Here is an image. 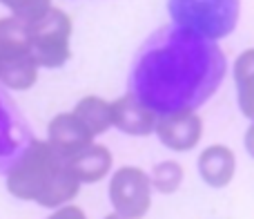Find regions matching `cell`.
I'll return each instance as SVG.
<instances>
[{"mask_svg": "<svg viewBox=\"0 0 254 219\" xmlns=\"http://www.w3.org/2000/svg\"><path fill=\"white\" fill-rule=\"evenodd\" d=\"M225 56L219 45L179 27L147 40L131 72V94L154 112L196 110L219 90Z\"/></svg>", "mask_w": 254, "mask_h": 219, "instance_id": "cell-1", "label": "cell"}, {"mask_svg": "<svg viewBox=\"0 0 254 219\" xmlns=\"http://www.w3.org/2000/svg\"><path fill=\"white\" fill-rule=\"evenodd\" d=\"M167 11L174 27L216 43L234 31L241 0H167Z\"/></svg>", "mask_w": 254, "mask_h": 219, "instance_id": "cell-2", "label": "cell"}, {"mask_svg": "<svg viewBox=\"0 0 254 219\" xmlns=\"http://www.w3.org/2000/svg\"><path fill=\"white\" fill-rule=\"evenodd\" d=\"M61 166L63 159L49 148L47 141H29L7 170L9 195L22 202H38Z\"/></svg>", "mask_w": 254, "mask_h": 219, "instance_id": "cell-3", "label": "cell"}, {"mask_svg": "<svg viewBox=\"0 0 254 219\" xmlns=\"http://www.w3.org/2000/svg\"><path fill=\"white\" fill-rule=\"evenodd\" d=\"M38 70L27 40V22L13 16L0 18V83L25 92L36 85Z\"/></svg>", "mask_w": 254, "mask_h": 219, "instance_id": "cell-4", "label": "cell"}, {"mask_svg": "<svg viewBox=\"0 0 254 219\" xmlns=\"http://www.w3.org/2000/svg\"><path fill=\"white\" fill-rule=\"evenodd\" d=\"M27 40L36 65L58 70L71 56V18L67 11L52 7L43 18L27 25Z\"/></svg>", "mask_w": 254, "mask_h": 219, "instance_id": "cell-5", "label": "cell"}, {"mask_svg": "<svg viewBox=\"0 0 254 219\" xmlns=\"http://www.w3.org/2000/svg\"><path fill=\"white\" fill-rule=\"evenodd\" d=\"M110 202L114 213L127 219H140L152 208V181L143 168L123 166L110 179Z\"/></svg>", "mask_w": 254, "mask_h": 219, "instance_id": "cell-6", "label": "cell"}, {"mask_svg": "<svg viewBox=\"0 0 254 219\" xmlns=\"http://www.w3.org/2000/svg\"><path fill=\"white\" fill-rule=\"evenodd\" d=\"M154 132L165 148L174 150V152H188L201 143L203 118L201 114H196V110H179V112L161 114L156 118Z\"/></svg>", "mask_w": 254, "mask_h": 219, "instance_id": "cell-7", "label": "cell"}, {"mask_svg": "<svg viewBox=\"0 0 254 219\" xmlns=\"http://www.w3.org/2000/svg\"><path fill=\"white\" fill-rule=\"evenodd\" d=\"M112 112V125L119 127L121 132L129 136H149L156 127L158 114L152 108H147L138 97L131 92L119 97L110 103Z\"/></svg>", "mask_w": 254, "mask_h": 219, "instance_id": "cell-8", "label": "cell"}, {"mask_svg": "<svg viewBox=\"0 0 254 219\" xmlns=\"http://www.w3.org/2000/svg\"><path fill=\"white\" fill-rule=\"evenodd\" d=\"M47 143L61 159H69L89 143H94V136L71 112H63L49 121Z\"/></svg>", "mask_w": 254, "mask_h": 219, "instance_id": "cell-9", "label": "cell"}, {"mask_svg": "<svg viewBox=\"0 0 254 219\" xmlns=\"http://www.w3.org/2000/svg\"><path fill=\"white\" fill-rule=\"evenodd\" d=\"M237 157L223 143H212L198 154V175L210 188H225L234 179Z\"/></svg>", "mask_w": 254, "mask_h": 219, "instance_id": "cell-10", "label": "cell"}, {"mask_svg": "<svg viewBox=\"0 0 254 219\" xmlns=\"http://www.w3.org/2000/svg\"><path fill=\"white\" fill-rule=\"evenodd\" d=\"M65 163L80 184H96L103 177H107L114 159H112V152L107 145L89 143L87 148L76 152L74 157L65 159Z\"/></svg>", "mask_w": 254, "mask_h": 219, "instance_id": "cell-11", "label": "cell"}, {"mask_svg": "<svg viewBox=\"0 0 254 219\" xmlns=\"http://www.w3.org/2000/svg\"><path fill=\"white\" fill-rule=\"evenodd\" d=\"M234 83L239 92V108L254 123V47L246 49L234 61Z\"/></svg>", "mask_w": 254, "mask_h": 219, "instance_id": "cell-12", "label": "cell"}, {"mask_svg": "<svg viewBox=\"0 0 254 219\" xmlns=\"http://www.w3.org/2000/svg\"><path fill=\"white\" fill-rule=\"evenodd\" d=\"M76 118L92 132V136L105 134L112 127V112H110V101L101 97H83L76 108L71 110Z\"/></svg>", "mask_w": 254, "mask_h": 219, "instance_id": "cell-13", "label": "cell"}, {"mask_svg": "<svg viewBox=\"0 0 254 219\" xmlns=\"http://www.w3.org/2000/svg\"><path fill=\"white\" fill-rule=\"evenodd\" d=\"M152 190H158L163 195H172L183 184V166L179 161H161L152 170Z\"/></svg>", "mask_w": 254, "mask_h": 219, "instance_id": "cell-14", "label": "cell"}, {"mask_svg": "<svg viewBox=\"0 0 254 219\" xmlns=\"http://www.w3.org/2000/svg\"><path fill=\"white\" fill-rule=\"evenodd\" d=\"M0 4H4L13 18L27 22V25L43 18L54 7L52 0H0Z\"/></svg>", "mask_w": 254, "mask_h": 219, "instance_id": "cell-15", "label": "cell"}, {"mask_svg": "<svg viewBox=\"0 0 254 219\" xmlns=\"http://www.w3.org/2000/svg\"><path fill=\"white\" fill-rule=\"evenodd\" d=\"M47 219H87V215L83 213V208L74 206V204H67V206L56 208Z\"/></svg>", "mask_w": 254, "mask_h": 219, "instance_id": "cell-16", "label": "cell"}, {"mask_svg": "<svg viewBox=\"0 0 254 219\" xmlns=\"http://www.w3.org/2000/svg\"><path fill=\"white\" fill-rule=\"evenodd\" d=\"M243 143H246V150H248V154L254 159V123L250 127H248V132H246V139H243Z\"/></svg>", "mask_w": 254, "mask_h": 219, "instance_id": "cell-17", "label": "cell"}, {"mask_svg": "<svg viewBox=\"0 0 254 219\" xmlns=\"http://www.w3.org/2000/svg\"><path fill=\"white\" fill-rule=\"evenodd\" d=\"M103 219H127V217L119 215V213H110V215H107V217H103Z\"/></svg>", "mask_w": 254, "mask_h": 219, "instance_id": "cell-18", "label": "cell"}]
</instances>
